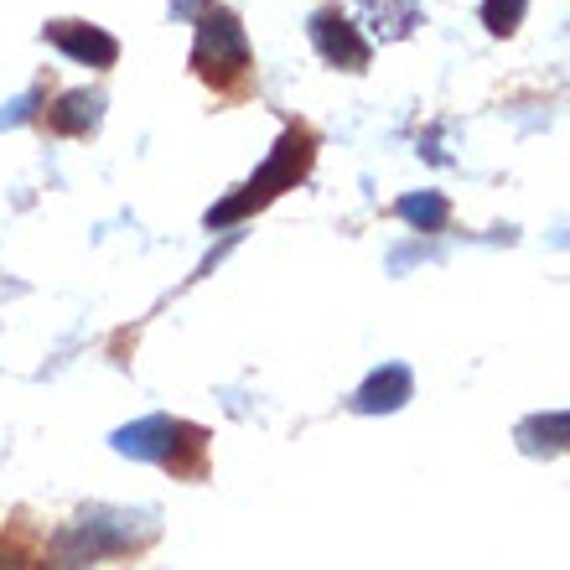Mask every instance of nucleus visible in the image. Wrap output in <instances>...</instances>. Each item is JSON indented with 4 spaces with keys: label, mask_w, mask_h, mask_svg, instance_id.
<instances>
[{
    "label": "nucleus",
    "mask_w": 570,
    "mask_h": 570,
    "mask_svg": "<svg viewBox=\"0 0 570 570\" xmlns=\"http://www.w3.org/2000/svg\"><path fill=\"white\" fill-rule=\"evenodd\" d=\"M312 156H316V140H312V130H301V125H291L281 140H275V150H271V161L259 166L255 177L244 181L234 197H224L218 208L208 213V228H228V224H239L244 213H255V208H265L271 197H281L285 187H296L306 171H312Z\"/></svg>",
    "instance_id": "nucleus-1"
},
{
    "label": "nucleus",
    "mask_w": 570,
    "mask_h": 570,
    "mask_svg": "<svg viewBox=\"0 0 570 570\" xmlns=\"http://www.w3.org/2000/svg\"><path fill=\"white\" fill-rule=\"evenodd\" d=\"M140 540H150V513L89 509L78 513V524H68L58 534V556H68L73 566H89V560H105V556H125Z\"/></svg>",
    "instance_id": "nucleus-2"
},
{
    "label": "nucleus",
    "mask_w": 570,
    "mask_h": 570,
    "mask_svg": "<svg viewBox=\"0 0 570 570\" xmlns=\"http://www.w3.org/2000/svg\"><path fill=\"white\" fill-rule=\"evenodd\" d=\"M193 68L208 83H234V78L249 73V37H244L239 16L228 11V6H203L197 11Z\"/></svg>",
    "instance_id": "nucleus-3"
},
{
    "label": "nucleus",
    "mask_w": 570,
    "mask_h": 570,
    "mask_svg": "<svg viewBox=\"0 0 570 570\" xmlns=\"http://www.w3.org/2000/svg\"><path fill=\"white\" fill-rule=\"evenodd\" d=\"M312 42H316V52H322L332 68H343V73H363V68H368V42H363L358 27H353L343 11H316Z\"/></svg>",
    "instance_id": "nucleus-4"
},
{
    "label": "nucleus",
    "mask_w": 570,
    "mask_h": 570,
    "mask_svg": "<svg viewBox=\"0 0 570 570\" xmlns=\"http://www.w3.org/2000/svg\"><path fill=\"white\" fill-rule=\"evenodd\" d=\"M181 431H187V425L171 421V415H146V421L115 431V451H120V456H136V462H166L171 466V451H177Z\"/></svg>",
    "instance_id": "nucleus-5"
},
{
    "label": "nucleus",
    "mask_w": 570,
    "mask_h": 570,
    "mask_svg": "<svg viewBox=\"0 0 570 570\" xmlns=\"http://www.w3.org/2000/svg\"><path fill=\"white\" fill-rule=\"evenodd\" d=\"M47 42L62 47L73 62H89V68H115V58H120V42L109 31L89 27V21H52Z\"/></svg>",
    "instance_id": "nucleus-6"
},
{
    "label": "nucleus",
    "mask_w": 570,
    "mask_h": 570,
    "mask_svg": "<svg viewBox=\"0 0 570 570\" xmlns=\"http://www.w3.org/2000/svg\"><path fill=\"white\" fill-rule=\"evenodd\" d=\"M415 394V379H410L405 363H384V368H374V374L363 379V390L353 405L363 410V415H390V410H400Z\"/></svg>",
    "instance_id": "nucleus-7"
},
{
    "label": "nucleus",
    "mask_w": 570,
    "mask_h": 570,
    "mask_svg": "<svg viewBox=\"0 0 570 570\" xmlns=\"http://www.w3.org/2000/svg\"><path fill=\"white\" fill-rule=\"evenodd\" d=\"M99 115H105V99L89 89H73L47 109V125H52L58 136H94V130H99Z\"/></svg>",
    "instance_id": "nucleus-8"
},
{
    "label": "nucleus",
    "mask_w": 570,
    "mask_h": 570,
    "mask_svg": "<svg viewBox=\"0 0 570 570\" xmlns=\"http://www.w3.org/2000/svg\"><path fill=\"white\" fill-rule=\"evenodd\" d=\"M394 213H400L415 234H441V228H446V218H451V203L441 193H405Z\"/></svg>",
    "instance_id": "nucleus-9"
},
{
    "label": "nucleus",
    "mask_w": 570,
    "mask_h": 570,
    "mask_svg": "<svg viewBox=\"0 0 570 570\" xmlns=\"http://www.w3.org/2000/svg\"><path fill=\"white\" fill-rule=\"evenodd\" d=\"M519 441L529 451H566L570 446V410L566 415H534L519 425Z\"/></svg>",
    "instance_id": "nucleus-10"
},
{
    "label": "nucleus",
    "mask_w": 570,
    "mask_h": 570,
    "mask_svg": "<svg viewBox=\"0 0 570 570\" xmlns=\"http://www.w3.org/2000/svg\"><path fill=\"white\" fill-rule=\"evenodd\" d=\"M374 11V31L379 37H405L421 16V0H363Z\"/></svg>",
    "instance_id": "nucleus-11"
},
{
    "label": "nucleus",
    "mask_w": 570,
    "mask_h": 570,
    "mask_svg": "<svg viewBox=\"0 0 570 570\" xmlns=\"http://www.w3.org/2000/svg\"><path fill=\"white\" fill-rule=\"evenodd\" d=\"M529 0H482V21H488V31H498V37H509L519 21H524Z\"/></svg>",
    "instance_id": "nucleus-12"
},
{
    "label": "nucleus",
    "mask_w": 570,
    "mask_h": 570,
    "mask_svg": "<svg viewBox=\"0 0 570 570\" xmlns=\"http://www.w3.org/2000/svg\"><path fill=\"white\" fill-rule=\"evenodd\" d=\"M0 570H21V560H16V556H0Z\"/></svg>",
    "instance_id": "nucleus-13"
}]
</instances>
